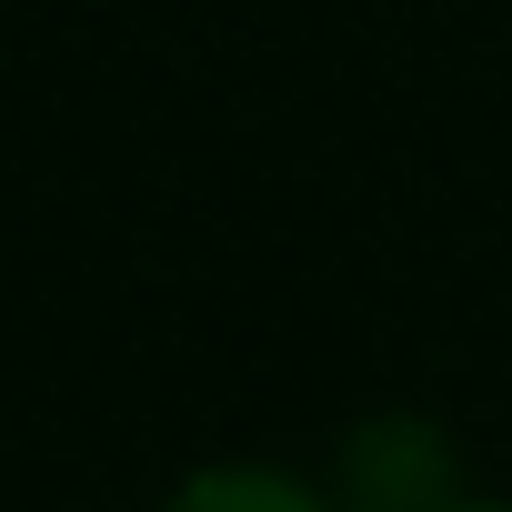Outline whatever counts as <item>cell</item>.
<instances>
[{"label": "cell", "instance_id": "6da1fadb", "mask_svg": "<svg viewBox=\"0 0 512 512\" xmlns=\"http://www.w3.org/2000/svg\"><path fill=\"white\" fill-rule=\"evenodd\" d=\"M161 512H352V502L332 482H312V472H282V462H211Z\"/></svg>", "mask_w": 512, "mask_h": 512}, {"label": "cell", "instance_id": "7a4b0ae2", "mask_svg": "<svg viewBox=\"0 0 512 512\" xmlns=\"http://www.w3.org/2000/svg\"><path fill=\"white\" fill-rule=\"evenodd\" d=\"M442 512H512V502H442Z\"/></svg>", "mask_w": 512, "mask_h": 512}]
</instances>
